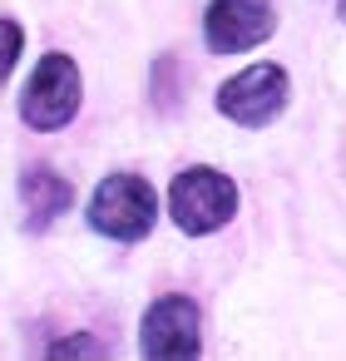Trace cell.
<instances>
[{
	"label": "cell",
	"instance_id": "cell-1",
	"mask_svg": "<svg viewBox=\"0 0 346 361\" xmlns=\"http://www.w3.org/2000/svg\"><path fill=\"white\" fill-rule=\"evenodd\" d=\"M233 208H237V188L218 169H183L168 188V213L183 233H213L233 218Z\"/></svg>",
	"mask_w": 346,
	"mask_h": 361
},
{
	"label": "cell",
	"instance_id": "cell-4",
	"mask_svg": "<svg viewBox=\"0 0 346 361\" xmlns=\"http://www.w3.org/2000/svg\"><path fill=\"white\" fill-rule=\"evenodd\" d=\"M282 104H287V75H282L277 65H252V70L233 75V80L218 90V109H223L233 124H242V129L272 124V119L282 114Z\"/></svg>",
	"mask_w": 346,
	"mask_h": 361
},
{
	"label": "cell",
	"instance_id": "cell-9",
	"mask_svg": "<svg viewBox=\"0 0 346 361\" xmlns=\"http://www.w3.org/2000/svg\"><path fill=\"white\" fill-rule=\"evenodd\" d=\"M104 346L99 341H85V336H75V341H60L55 346V356H99Z\"/></svg>",
	"mask_w": 346,
	"mask_h": 361
},
{
	"label": "cell",
	"instance_id": "cell-6",
	"mask_svg": "<svg viewBox=\"0 0 346 361\" xmlns=\"http://www.w3.org/2000/svg\"><path fill=\"white\" fill-rule=\"evenodd\" d=\"M144 356H198V307L188 297H159L139 331Z\"/></svg>",
	"mask_w": 346,
	"mask_h": 361
},
{
	"label": "cell",
	"instance_id": "cell-5",
	"mask_svg": "<svg viewBox=\"0 0 346 361\" xmlns=\"http://www.w3.org/2000/svg\"><path fill=\"white\" fill-rule=\"evenodd\" d=\"M277 30V16L267 0H213L208 16H203V35L213 55H237L262 45Z\"/></svg>",
	"mask_w": 346,
	"mask_h": 361
},
{
	"label": "cell",
	"instance_id": "cell-3",
	"mask_svg": "<svg viewBox=\"0 0 346 361\" xmlns=\"http://www.w3.org/2000/svg\"><path fill=\"white\" fill-rule=\"evenodd\" d=\"M80 109V70L70 55H45L20 94V119L30 129H65Z\"/></svg>",
	"mask_w": 346,
	"mask_h": 361
},
{
	"label": "cell",
	"instance_id": "cell-7",
	"mask_svg": "<svg viewBox=\"0 0 346 361\" xmlns=\"http://www.w3.org/2000/svg\"><path fill=\"white\" fill-rule=\"evenodd\" d=\"M20 203H25L30 228H50L60 213H70L75 188H70L55 169H25V173H20Z\"/></svg>",
	"mask_w": 346,
	"mask_h": 361
},
{
	"label": "cell",
	"instance_id": "cell-10",
	"mask_svg": "<svg viewBox=\"0 0 346 361\" xmlns=\"http://www.w3.org/2000/svg\"><path fill=\"white\" fill-rule=\"evenodd\" d=\"M341 20H346V0H341Z\"/></svg>",
	"mask_w": 346,
	"mask_h": 361
},
{
	"label": "cell",
	"instance_id": "cell-2",
	"mask_svg": "<svg viewBox=\"0 0 346 361\" xmlns=\"http://www.w3.org/2000/svg\"><path fill=\"white\" fill-rule=\"evenodd\" d=\"M159 218V198L154 188L139 178V173H109L99 188H94V203H89V223L119 243H134L154 228Z\"/></svg>",
	"mask_w": 346,
	"mask_h": 361
},
{
	"label": "cell",
	"instance_id": "cell-8",
	"mask_svg": "<svg viewBox=\"0 0 346 361\" xmlns=\"http://www.w3.org/2000/svg\"><path fill=\"white\" fill-rule=\"evenodd\" d=\"M20 25L16 20H0V85H6V75L16 70V55H20Z\"/></svg>",
	"mask_w": 346,
	"mask_h": 361
}]
</instances>
